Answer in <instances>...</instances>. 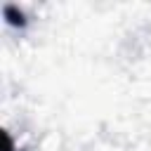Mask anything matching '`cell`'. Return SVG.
<instances>
[{
    "mask_svg": "<svg viewBox=\"0 0 151 151\" xmlns=\"http://www.w3.org/2000/svg\"><path fill=\"white\" fill-rule=\"evenodd\" d=\"M5 17H7V21L12 24V26H24L26 21H24V14H17V7L14 5H5Z\"/></svg>",
    "mask_w": 151,
    "mask_h": 151,
    "instance_id": "cell-1",
    "label": "cell"
},
{
    "mask_svg": "<svg viewBox=\"0 0 151 151\" xmlns=\"http://www.w3.org/2000/svg\"><path fill=\"white\" fill-rule=\"evenodd\" d=\"M5 151H17V146H14V142H12L9 134H5Z\"/></svg>",
    "mask_w": 151,
    "mask_h": 151,
    "instance_id": "cell-2",
    "label": "cell"
}]
</instances>
